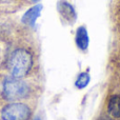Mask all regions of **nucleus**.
Segmentation results:
<instances>
[{"instance_id":"3","label":"nucleus","mask_w":120,"mask_h":120,"mask_svg":"<svg viewBox=\"0 0 120 120\" xmlns=\"http://www.w3.org/2000/svg\"><path fill=\"white\" fill-rule=\"evenodd\" d=\"M31 117V109L24 103H11L1 111L2 120H29Z\"/></svg>"},{"instance_id":"1","label":"nucleus","mask_w":120,"mask_h":120,"mask_svg":"<svg viewBox=\"0 0 120 120\" xmlns=\"http://www.w3.org/2000/svg\"><path fill=\"white\" fill-rule=\"evenodd\" d=\"M33 65V57L29 51L18 49L14 51L8 59V70L15 78H22L29 74Z\"/></svg>"},{"instance_id":"10","label":"nucleus","mask_w":120,"mask_h":120,"mask_svg":"<svg viewBox=\"0 0 120 120\" xmlns=\"http://www.w3.org/2000/svg\"><path fill=\"white\" fill-rule=\"evenodd\" d=\"M32 1H33V2H38L39 0H32Z\"/></svg>"},{"instance_id":"11","label":"nucleus","mask_w":120,"mask_h":120,"mask_svg":"<svg viewBox=\"0 0 120 120\" xmlns=\"http://www.w3.org/2000/svg\"><path fill=\"white\" fill-rule=\"evenodd\" d=\"M34 120H40V118H39V117H37V118H35Z\"/></svg>"},{"instance_id":"8","label":"nucleus","mask_w":120,"mask_h":120,"mask_svg":"<svg viewBox=\"0 0 120 120\" xmlns=\"http://www.w3.org/2000/svg\"><path fill=\"white\" fill-rule=\"evenodd\" d=\"M91 81V76L87 72H82L79 74V76L77 77L76 81H75V85H76L77 89L82 90L85 86H87V84Z\"/></svg>"},{"instance_id":"2","label":"nucleus","mask_w":120,"mask_h":120,"mask_svg":"<svg viewBox=\"0 0 120 120\" xmlns=\"http://www.w3.org/2000/svg\"><path fill=\"white\" fill-rule=\"evenodd\" d=\"M30 93V87L24 81L19 78L11 77L6 78L3 82V97L6 100L14 101V100L23 99L27 97Z\"/></svg>"},{"instance_id":"5","label":"nucleus","mask_w":120,"mask_h":120,"mask_svg":"<svg viewBox=\"0 0 120 120\" xmlns=\"http://www.w3.org/2000/svg\"><path fill=\"white\" fill-rule=\"evenodd\" d=\"M57 8H58V12L64 20L68 21L70 23H73L76 20V12L72 6V4H70L66 1H60Z\"/></svg>"},{"instance_id":"9","label":"nucleus","mask_w":120,"mask_h":120,"mask_svg":"<svg viewBox=\"0 0 120 120\" xmlns=\"http://www.w3.org/2000/svg\"><path fill=\"white\" fill-rule=\"evenodd\" d=\"M100 120H114V119H112V118H110V117H102Z\"/></svg>"},{"instance_id":"6","label":"nucleus","mask_w":120,"mask_h":120,"mask_svg":"<svg viewBox=\"0 0 120 120\" xmlns=\"http://www.w3.org/2000/svg\"><path fill=\"white\" fill-rule=\"evenodd\" d=\"M75 41H76L77 48L81 51H85L89 48L90 44V38H89V34L87 31L84 26H80L78 27L76 32V37H75Z\"/></svg>"},{"instance_id":"7","label":"nucleus","mask_w":120,"mask_h":120,"mask_svg":"<svg viewBox=\"0 0 120 120\" xmlns=\"http://www.w3.org/2000/svg\"><path fill=\"white\" fill-rule=\"evenodd\" d=\"M108 111L114 118H120V95H113L110 98Z\"/></svg>"},{"instance_id":"4","label":"nucleus","mask_w":120,"mask_h":120,"mask_svg":"<svg viewBox=\"0 0 120 120\" xmlns=\"http://www.w3.org/2000/svg\"><path fill=\"white\" fill-rule=\"evenodd\" d=\"M42 11V5L41 4H37V5L32 6L31 8L26 11V12L23 14L21 21H22L24 24L29 25V26H35L36 20L38 19V17L40 16Z\"/></svg>"}]
</instances>
